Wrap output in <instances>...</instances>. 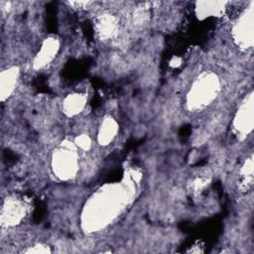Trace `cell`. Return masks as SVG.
Listing matches in <instances>:
<instances>
[{"label":"cell","instance_id":"cell-2","mask_svg":"<svg viewBox=\"0 0 254 254\" xmlns=\"http://www.w3.org/2000/svg\"><path fill=\"white\" fill-rule=\"evenodd\" d=\"M221 92V79L212 70L197 74L186 93L185 105L190 112H200L209 107Z\"/></svg>","mask_w":254,"mask_h":254},{"label":"cell","instance_id":"cell-7","mask_svg":"<svg viewBox=\"0 0 254 254\" xmlns=\"http://www.w3.org/2000/svg\"><path fill=\"white\" fill-rule=\"evenodd\" d=\"M61 47L62 41L58 36L50 35L44 38L31 61L32 68L42 70L51 65L59 55Z\"/></svg>","mask_w":254,"mask_h":254},{"label":"cell","instance_id":"cell-6","mask_svg":"<svg viewBox=\"0 0 254 254\" xmlns=\"http://www.w3.org/2000/svg\"><path fill=\"white\" fill-rule=\"evenodd\" d=\"M253 92L251 90L240 102L232 120V128L236 136L240 140H243L251 134L253 130Z\"/></svg>","mask_w":254,"mask_h":254},{"label":"cell","instance_id":"cell-12","mask_svg":"<svg viewBox=\"0 0 254 254\" xmlns=\"http://www.w3.org/2000/svg\"><path fill=\"white\" fill-rule=\"evenodd\" d=\"M227 2L218 1H200L195 3V13L198 19L220 16L226 9Z\"/></svg>","mask_w":254,"mask_h":254},{"label":"cell","instance_id":"cell-9","mask_svg":"<svg viewBox=\"0 0 254 254\" xmlns=\"http://www.w3.org/2000/svg\"><path fill=\"white\" fill-rule=\"evenodd\" d=\"M21 68L17 64H10L3 67L0 73V95L2 103L10 99L19 86Z\"/></svg>","mask_w":254,"mask_h":254},{"label":"cell","instance_id":"cell-13","mask_svg":"<svg viewBox=\"0 0 254 254\" xmlns=\"http://www.w3.org/2000/svg\"><path fill=\"white\" fill-rule=\"evenodd\" d=\"M71 140L80 153H87V152L91 151V149L93 147L92 137L85 132H81V133L75 135Z\"/></svg>","mask_w":254,"mask_h":254},{"label":"cell","instance_id":"cell-8","mask_svg":"<svg viewBox=\"0 0 254 254\" xmlns=\"http://www.w3.org/2000/svg\"><path fill=\"white\" fill-rule=\"evenodd\" d=\"M94 31L98 39L104 43L117 41L122 31L121 21L116 14L110 11H103L95 18Z\"/></svg>","mask_w":254,"mask_h":254},{"label":"cell","instance_id":"cell-1","mask_svg":"<svg viewBox=\"0 0 254 254\" xmlns=\"http://www.w3.org/2000/svg\"><path fill=\"white\" fill-rule=\"evenodd\" d=\"M131 184L105 185L94 192L81 213L82 228L86 232H96L112 223L130 202L134 195Z\"/></svg>","mask_w":254,"mask_h":254},{"label":"cell","instance_id":"cell-4","mask_svg":"<svg viewBox=\"0 0 254 254\" xmlns=\"http://www.w3.org/2000/svg\"><path fill=\"white\" fill-rule=\"evenodd\" d=\"M254 11L253 2L249 3L231 27V37L235 45L242 51L251 50L254 43Z\"/></svg>","mask_w":254,"mask_h":254},{"label":"cell","instance_id":"cell-3","mask_svg":"<svg viewBox=\"0 0 254 254\" xmlns=\"http://www.w3.org/2000/svg\"><path fill=\"white\" fill-rule=\"evenodd\" d=\"M50 168L53 175L60 181L74 180L80 172V152L72 140H64L56 147L51 156Z\"/></svg>","mask_w":254,"mask_h":254},{"label":"cell","instance_id":"cell-5","mask_svg":"<svg viewBox=\"0 0 254 254\" xmlns=\"http://www.w3.org/2000/svg\"><path fill=\"white\" fill-rule=\"evenodd\" d=\"M28 213V204L15 194L7 195L1 205V225L3 229L13 228L22 223Z\"/></svg>","mask_w":254,"mask_h":254},{"label":"cell","instance_id":"cell-10","mask_svg":"<svg viewBox=\"0 0 254 254\" xmlns=\"http://www.w3.org/2000/svg\"><path fill=\"white\" fill-rule=\"evenodd\" d=\"M88 95L82 91H72L66 94L61 102V110L67 118H72L81 114L87 105Z\"/></svg>","mask_w":254,"mask_h":254},{"label":"cell","instance_id":"cell-11","mask_svg":"<svg viewBox=\"0 0 254 254\" xmlns=\"http://www.w3.org/2000/svg\"><path fill=\"white\" fill-rule=\"evenodd\" d=\"M119 132L118 121L110 114H106L96 129V143L101 147H108L117 138Z\"/></svg>","mask_w":254,"mask_h":254},{"label":"cell","instance_id":"cell-14","mask_svg":"<svg viewBox=\"0 0 254 254\" xmlns=\"http://www.w3.org/2000/svg\"><path fill=\"white\" fill-rule=\"evenodd\" d=\"M23 252L27 253H46V252H52L49 245L43 244V243H36L33 246H28L27 249H24Z\"/></svg>","mask_w":254,"mask_h":254}]
</instances>
